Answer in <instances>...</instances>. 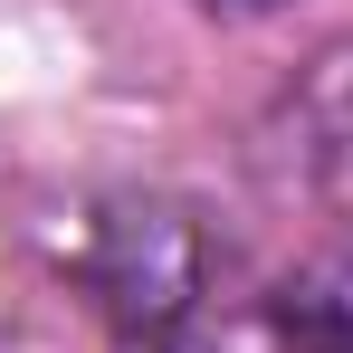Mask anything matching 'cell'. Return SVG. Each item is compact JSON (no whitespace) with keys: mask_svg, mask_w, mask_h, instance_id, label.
<instances>
[{"mask_svg":"<svg viewBox=\"0 0 353 353\" xmlns=\"http://www.w3.org/2000/svg\"><path fill=\"white\" fill-rule=\"evenodd\" d=\"M86 277L105 296L134 344H172L181 325L201 315V287H210V258H201V230L163 210V201H124L96 220V248H86Z\"/></svg>","mask_w":353,"mask_h":353,"instance_id":"obj_1","label":"cell"},{"mask_svg":"<svg viewBox=\"0 0 353 353\" xmlns=\"http://www.w3.org/2000/svg\"><path fill=\"white\" fill-rule=\"evenodd\" d=\"M268 353H353V268H305L268 296Z\"/></svg>","mask_w":353,"mask_h":353,"instance_id":"obj_2","label":"cell"},{"mask_svg":"<svg viewBox=\"0 0 353 353\" xmlns=\"http://www.w3.org/2000/svg\"><path fill=\"white\" fill-rule=\"evenodd\" d=\"M210 10H277V0H210Z\"/></svg>","mask_w":353,"mask_h":353,"instance_id":"obj_3","label":"cell"}]
</instances>
